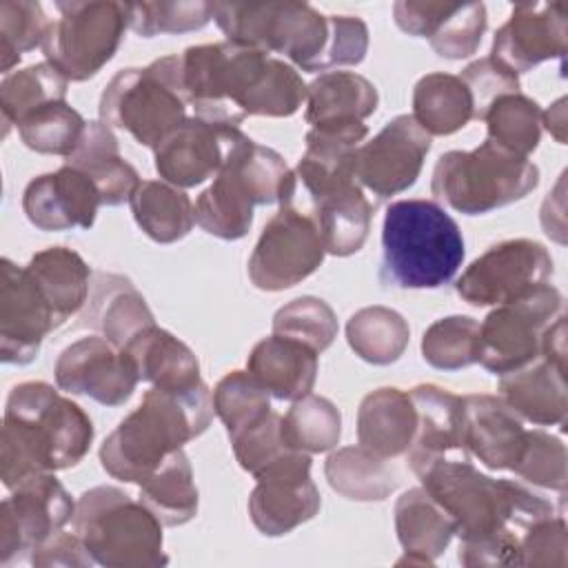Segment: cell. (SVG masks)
<instances>
[{
    "label": "cell",
    "mask_w": 568,
    "mask_h": 568,
    "mask_svg": "<svg viewBox=\"0 0 568 568\" xmlns=\"http://www.w3.org/2000/svg\"><path fill=\"white\" fill-rule=\"evenodd\" d=\"M417 477L453 517L462 566H521V535L530 524L559 515L541 495L513 479H493L470 459H439Z\"/></svg>",
    "instance_id": "cell-1"
},
{
    "label": "cell",
    "mask_w": 568,
    "mask_h": 568,
    "mask_svg": "<svg viewBox=\"0 0 568 568\" xmlns=\"http://www.w3.org/2000/svg\"><path fill=\"white\" fill-rule=\"evenodd\" d=\"M178 80L193 115L231 126L248 115H293L308 87L288 62L231 40L178 53Z\"/></svg>",
    "instance_id": "cell-2"
},
{
    "label": "cell",
    "mask_w": 568,
    "mask_h": 568,
    "mask_svg": "<svg viewBox=\"0 0 568 568\" xmlns=\"http://www.w3.org/2000/svg\"><path fill=\"white\" fill-rule=\"evenodd\" d=\"M213 20L231 42L284 53L302 71L359 64L368 27L357 16H324L306 2H213Z\"/></svg>",
    "instance_id": "cell-3"
},
{
    "label": "cell",
    "mask_w": 568,
    "mask_h": 568,
    "mask_svg": "<svg viewBox=\"0 0 568 568\" xmlns=\"http://www.w3.org/2000/svg\"><path fill=\"white\" fill-rule=\"evenodd\" d=\"M93 442L91 417L47 382L11 388L0 433V477L11 490L38 473L78 466Z\"/></svg>",
    "instance_id": "cell-4"
},
{
    "label": "cell",
    "mask_w": 568,
    "mask_h": 568,
    "mask_svg": "<svg viewBox=\"0 0 568 568\" xmlns=\"http://www.w3.org/2000/svg\"><path fill=\"white\" fill-rule=\"evenodd\" d=\"M213 413V397L204 382L189 388L151 386L140 406L102 442L100 464L113 479L140 486L171 453L200 437Z\"/></svg>",
    "instance_id": "cell-5"
},
{
    "label": "cell",
    "mask_w": 568,
    "mask_h": 568,
    "mask_svg": "<svg viewBox=\"0 0 568 568\" xmlns=\"http://www.w3.org/2000/svg\"><path fill=\"white\" fill-rule=\"evenodd\" d=\"M464 235L433 200L390 202L382 224L379 282L393 288H439L464 262Z\"/></svg>",
    "instance_id": "cell-6"
},
{
    "label": "cell",
    "mask_w": 568,
    "mask_h": 568,
    "mask_svg": "<svg viewBox=\"0 0 568 568\" xmlns=\"http://www.w3.org/2000/svg\"><path fill=\"white\" fill-rule=\"evenodd\" d=\"M297 191L295 171L271 146L242 135L215 180L197 195L195 222L220 240H240L251 231L253 209L282 204Z\"/></svg>",
    "instance_id": "cell-7"
},
{
    "label": "cell",
    "mask_w": 568,
    "mask_h": 568,
    "mask_svg": "<svg viewBox=\"0 0 568 568\" xmlns=\"http://www.w3.org/2000/svg\"><path fill=\"white\" fill-rule=\"evenodd\" d=\"M73 532L95 564L106 568H155L169 564L162 550V524L118 486H95L80 495Z\"/></svg>",
    "instance_id": "cell-8"
},
{
    "label": "cell",
    "mask_w": 568,
    "mask_h": 568,
    "mask_svg": "<svg viewBox=\"0 0 568 568\" xmlns=\"http://www.w3.org/2000/svg\"><path fill=\"white\" fill-rule=\"evenodd\" d=\"M539 184V169L528 158L484 140L473 151L439 155L430 193L464 215H481L524 200Z\"/></svg>",
    "instance_id": "cell-9"
},
{
    "label": "cell",
    "mask_w": 568,
    "mask_h": 568,
    "mask_svg": "<svg viewBox=\"0 0 568 568\" xmlns=\"http://www.w3.org/2000/svg\"><path fill=\"white\" fill-rule=\"evenodd\" d=\"M186 106L173 53L118 71L100 95L98 113L109 129L126 131L138 144L155 149L186 120Z\"/></svg>",
    "instance_id": "cell-10"
},
{
    "label": "cell",
    "mask_w": 568,
    "mask_h": 568,
    "mask_svg": "<svg viewBox=\"0 0 568 568\" xmlns=\"http://www.w3.org/2000/svg\"><path fill=\"white\" fill-rule=\"evenodd\" d=\"M55 9L60 18L51 20L40 49L69 82H84L118 53L129 29V2H55Z\"/></svg>",
    "instance_id": "cell-11"
},
{
    "label": "cell",
    "mask_w": 568,
    "mask_h": 568,
    "mask_svg": "<svg viewBox=\"0 0 568 568\" xmlns=\"http://www.w3.org/2000/svg\"><path fill=\"white\" fill-rule=\"evenodd\" d=\"M326 255L320 226L300 191L264 224L248 257V280L260 291H284L313 275Z\"/></svg>",
    "instance_id": "cell-12"
},
{
    "label": "cell",
    "mask_w": 568,
    "mask_h": 568,
    "mask_svg": "<svg viewBox=\"0 0 568 568\" xmlns=\"http://www.w3.org/2000/svg\"><path fill=\"white\" fill-rule=\"evenodd\" d=\"M559 313L564 297L548 282L499 304L479 324L477 362L499 377L528 366L541 357V337Z\"/></svg>",
    "instance_id": "cell-13"
},
{
    "label": "cell",
    "mask_w": 568,
    "mask_h": 568,
    "mask_svg": "<svg viewBox=\"0 0 568 568\" xmlns=\"http://www.w3.org/2000/svg\"><path fill=\"white\" fill-rule=\"evenodd\" d=\"M552 275L548 248L528 237L504 240L486 248L459 275L455 291L470 306H499Z\"/></svg>",
    "instance_id": "cell-14"
},
{
    "label": "cell",
    "mask_w": 568,
    "mask_h": 568,
    "mask_svg": "<svg viewBox=\"0 0 568 568\" xmlns=\"http://www.w3.org/2000/svg\"><path fill=\"white\" fill-rule=\"evenodd\" d=\"M75 501L53 473L22 479L0 504V566L33 552L73 519Z\"/></svg>",
    "instance_id": "cell-15"
},
{
    "label": "cell",
    "mask_w": 568,
    "mask_h": 568,
    "mask_svg": "<svg viewBox=\"0 0 568 568\" xmlns=\"http://www.w3.org/2000/svg\"><path fill=\"white\" fill-rule=\"evenodd\" d=\"M255 481L248 497V515L266 537H282L320 513L322 497L311 479L308 453H286L257 473Z\"/></svg>",
    "instance_id": "cell-16"
},
{
    "label": "cell",
    "mask_w": 568,
    "mask_h": 568,
    "mask_svg": "<svg viewBox=\"0 0 568 568\" xmlns=\"http://www.w3.org/2000/svg\"><path fill=\"white\" fill-rule=\"evenodd\" d=\"M53 306L27 271L2 257L0 284V359L4 364H31L42 339L60 328Z\"/></svg>",
    "instance_id": "cell-17"
},
{
    "label": "cell",
    "mask_w": 568,
    "mask_h": 568,
    "mask_svg": "<svg viewBox=\"0 0 568 568\" xmlns=\"http://www.w3.org/2000/svg\"><path fill=\"white\" fill-rule=\"evenodd\" d=\"M55 384L71 395H87L102 406H122L133 395L140 375L126 351L102 335L69 344L55 362Z\"/></svg>",
    "instance_id": "cell-18"
},
{
    "label": "cell",
    "mask_w": 568,
    "mask_h": 568,
    "mask_svg": "<svg viewBox=\"0 0 568 568\" xmlns=\"http://www.w3.org/2000/svg\"><path fill=\"white\" fill-rule=\"evenodd\" d=\"M430 142V135L413 115L393 118L373 140L357 149V182L379 200L406 191L417 182Z\"/></svg>",
    "instance_id": "cell-19"
},
{
    "label": "cell",
    "mask_w": 568,
    "mask_h": 568,
    "mask_svg": "<svg viewBox=\"0 0 568 568\" xmlns=\"http://www.w3.org/2000/svg\"><path fill=\"white\" fill-rule=\"evenodd\" d=\"M568 49V7L564 0L517 2L495 31L490 58L513 73H526L546 60H564Z\"/></svg>",
    "instance_id": "cell-20"
},
{
    "label": "cell",
    "mask_w": 568,
    "mask_h": 568,
    "mask_svg": "<svg viewBox=\"0 0 568 568\" xmlns=\"http://www.w3.org/2000/svg\"><path fill=\"white\" fill-rule=\"evenodd\" d=\"M242 135L244 133L231 124L197 115L186 118L153 149L155 171L164 182L178 189L197 186L217 175Z\"/></svg>",
    "instance_id": "cell-21"
},
{
    "label": "cell",
    "mask_w": 568,
    "mask_h": 568,
    "mask_svg": "<svg viewBox=\"0 0 568 568\" xmlns=\"http://www.w3.org/2000/svg\"><path fill=\"white\" fill-rule=\"evenodd\" d=\"M297 191L320 226L326 253L348 257L364 246L373 204L366 200L355 175L297 182Z\"/></svg>",
    "instance_id": "cell-22"
},
{
    "label": "cell",
    "mask_w": 568,
    "mask_h": 568,
    "mask_svg": "<svg viewBox=\"0 0 568 568\" xmlns=\"http://www.w3.org/2000/svg\"><path fill=\"white\" fill-rule=\"evenodd\" d=\"M408 395L417 413L415 437L406 450L410 470L419 475L439 459H468L464 397L435 384H419Z\"/></svg>",
    "instance_id": "cell-23"
},
{
    "label": "cell",
    "mask_w": 568,
    "mask_h": 568,
    "mask_svg": "<svg viewBox=\"0 0 568 568\" xmlns=\"http://www.w3.org/2000/svg\"><path fill=\"white\" fill-rule=\"evenodd\" d=\"M100 204V191L89 175L69 164L33 178L22 195V211L40 231L91 229Z\"/></svg>",
    "instance_id": "cell-24"
},
{
    "label": "cell",
    "mask_w": 568,
    "mask_h": 568,
    "mask_svg": "<svg viewBox=\"0 0 568 568\" xmlns=\"http://www.w3.org/2000/svg\"><path fill=\"white\" fill-rule=\"evenodd\" d=\"M466 450L490 470H513L524 448V419L499 395H466Z\"/></svg>",
    "instance_id": "cell-25"
},
{
    "label": "cell",
    "mask_w": 568,
    "mask_h": 568,
    "mask_svg": "<svg viewBox=\"0 0 568 568\" xmlns=\"http://www.w3.org/2000/svg\"><path fill=\"white\" fill-rule=\"evenodd\" d=\"M82 315V326H91L113 346L124 348L138 333L153 326V313L129 277L95 271Z\"/></svg>",
    "instance_id": "cell-26"
},
{
    "label": "cell",
    "mask_w": 568,
    "mask_h": 568,
    "mask_svg": "<svg viewBox=\"0 0 568 568\" xmlns=\"http://www.w3.org/2000/svg\"><path fill=\"white\" fill-rule=\"evenodd\" d=\"M317 355L320 353L297 339L271 335L253 346L246 359V371L271 393V397L295 402L308 395L315 386Z\"/></svg>",
    "instance_id": "cell-27"
},
{
    "label": "cell",
    "mask_w": 568,
    "mask_h": 568,
    "mask_svg": "<svg viewBox=\"0 0 568 568\" xmlns=\"http://www.w3.org/2000/svg\"><path fill=\"white\" fill-rule=\"evenodd\" d=\"M499 397L526 422L557 426L566 422V368L544 357L506 373L499 379Z\"/></svg>",
    "instance_id": "cell-28"
},
{
    "label": "cell",
    "mask_w": 568,
    "mask_h": 568,
    "mask_svg": "<svg viewBox=\"0 0 568 568\" xmlns=\"http://www.w3.org/2000/svg\"><path fill=\"white\" fill-rule=\"evenodd\" d=\"M417 413L406 390L382 386L368 393L357 410V442L377 457L406 455L415 437Z\"/></svg>",
    "instance_id": "cell-29"
},
{
    "label": "cell",
    "mask_w": 568,
    "mask_h": 568,
    "mask_svg": "<svg viewBox=\"0 0 568 568\" xmlns=\"http://www.w3.org/2000/svg\"><path fill=\"white\" fill-rule=\"evenodd\" d=\"M395 532L404 548L399 566H433L455 537V521L424 488H408L395 501Z\"/></svg>",
    "instance_id": "cell-30"
},
{
    "label": "cell",
    "mask_w": 568,
    "mask_h": 568,
    "mask_svg": "<svg viewBox=\"0 0 568 568\" xmlns=\"http://www.w3.org/2000/svg\"><path fill=\"white\" fill-rule=\"evenodd\" d=\"M64 164L89 175L106 206L129 202L140 184L138 171L122 158L118 138L104 122H87L75 151L64 158Z\"/></svg>",
    "instance_id": "cell-31"
},
{
    "label": "cell",
    "mask_w": 568,
    "mask_h": 568,
    "mask_svg": "<svg viewBox=\"0 0 568 568\" xmlns=\"http://www.w3.org/2000/svg\"><path fill=\"white\" fill-rule=\"evenodd\" d=\"M377 102V89L364 75L353 71H326L306 87L304 120L311 126L364 122L375 113Z\"/></svg>",
    "instance_id": "cell-32"
},
{
    "label": "cell",
    "mask_w": 568,
    "mask_h": 568,
    "mask_svg": "<svg viewBox=\"0 0 568 568\" xmlns=\"http://www.w3.org/2000/svg\"><path fill=\"white\" fill-rule=\"evenodd\" d=\"M122 351L133 359L142 382L160 388H189L202 382L195 353L158 324L138 333Z\"/></svg>",
    "instance_id": "cell-33"
},
{
    "label": "cell",
    "mask_w": 568,
    "mask_h": 568,
    "mask_svg": "<svg viewBox=\"0 0 568 568\" xmlns=\"http://www.w3.org/2000/svg\"><path fill=\"white\" fill-rule=\"evenodd\" d=\"M27 271L31 273L62 324L84 308L91 291L93 271L80 257V253L67 246H49L38 251L29 260Z\"/></svg>",
    "instance_id": "cell-34"
},
{
    "label": "cell",
    "mask_w": 568,
    "mask_h": 568,
    "mask_svg": "<svg viewBox=\"0 0 568 568\" xmlns=\"http://www.w3.org/2000/svg\"><path fill=\"white\" fill-rule=\"evenodd\" d=\"M129 206L144 235L158 244L186 237L195 224L191 197L164 180H142L131 193Z\"/></svg>",
    "instance_id": "cell-35"
},
{
    "label": "cell",
    "mask_w": 568,
    "mask_h": 568,
    "mask_svg": "<svg viewBox=\"0 0 568 568\" xmlns=\"http://www.w3.org/2000/svg\"><path fill=\"white\" fill-rule=\"evenodd\" d=\"M413 118L430 138L457 133L475 118L468 87L453 73H426L413 89Z\"/></svg>",
    "instance_id": "cell-36"
},
{
    "label": "cell",
    "mask_w": 568,
    "mask_h": 568,
    "mask_svg": "<svg viewBox=\"0 0 568 568\" xmlns=\"http://www.w3.org/2000/svg\"><path fill=\"white\" fill-rule=\"evenodd\" d=\"M324 475L328 486L353 501H382L399 484L388 459L364 446H344L326 457Z\"/></svg>",
    "instance_id": "cell-37"
},
{
    "label": "cell",
    "mask_w": 568,
    "mask_h": 568,
    "mask_svg": "<svg viewBox=\"0 0 568 568\" xmlns=\"http://www.w3.org/2000/svg\"><path fill=\"white\" fill-rule=\"evenodd\" d=\"M140 501L162 526H182L197 515V486L186 453L180 448L140 484Z\"/></svg>",
    "instance_id": "cell-38"
},
{
    "label": "cell",
    "mask_w": 568,
    "mask_h": 568,
    "mask_svg": "<svg viewBox=\"0 0 568 568\" xmlns=\"http://www.w3.org/2000/svg\"><path fill=\"white\" fill-rule=\"evenodd\" d=\"M346 339L359 359L375 366H388L404 355L410 328L397 311L373 304L351 315L346 322Z\"/></svg>",
    "instance_id": "cell-39"
},
{
    "label": "cell",
    "mask_w": 568,
    "mask_h": 568,
    "mask_svg": "<svg viewBox=\"0 0 568 568\" xmlns=\"http://www.w3.org/2000/svg\"><path fill=\"white\" fill-rule=\"evenodd\" d=\"M69 80L49 62H38L4 75L0 84V111H2V138L9 126H18L31 113L51 102L67 100Z\"/></svg>",
    "instance_id": "cell-40"
},
{
    "label": "cell",
    "mask_w": 568,
    "mask_h": 568,
    "mask_svg": "<svg viewBox=\"0 0 568 568\" xmlns=\"http://www.w3.org/2000/svg\"><path fill=\"white\" fill-rule=\"evenodd\" d=\"M282 433L293 450L328 453L339 444L342 415L331 399L308 393L291 404L282 417Z\"/></svg>",
    "instance_id": "cell-41"
},
{
    "label": "cell",
    "mask_w": 568,
    "mask_h": 568,
    "mask_svg": "<svg viewBox=\"0 0 568 568\" xmlns=\"http://www.w3.org/2000/svg\"><path fill=\"white\" fill-rule=\"evenodd\" d=\"M490 142L528 158L541 140V109L524 93L499 95L481 118Z\"/></svg>",
    "instance_id": "cell-42"
},
{
    "label": "cell",
    "mask_w": 568,
    "mask_h": 568,
    "mask_svg": "<svg viewBox=\"0 0 568 568\" xmlns=\"http://www.w3.org/2000/svg\"><path fill=\"white\" fill-rule=\"evenodd\" d=\"M213 410L222 419L229 439L271 413V393L248 373L231 371L213 388Z\"/></svg>",
    "instance_id": "cell-43"
},
{
    "label": "cell",
    "mask_w": 568,
    "mask_h": 568,
    "mask_svg": "<svg viewBox=\"0 0 568 568\" xmlns=\"http://www.w3.org/2000/svg\"><path fill=\"white\" fill-rule=\"evenodd\" d=\"M479 322L468 315L435 320L422 337V357L439 371H459L477 364Z\"/></svg>",
    "instance_id": "cell-44"
},
{
    "label": "cell",
    "mask_w": 568,
    "mask_h": 568,
    "mask_svg": "<svg viewBox=\"0 0 568 568\" xmlns=\"http://www.w3.org/2000/svg\"><path fill=\"white\" fill-rule=\"evenodd\" d=\"M16 129L31 151L69 158L87 129V120L67 100H60L31 113Z\"/></svg>",
    "instance_id": "cell-45"
},
{
    "label": "cell",
    "mask_w": 568,
    "mask_h": 568,
    "mask_svg": "<svg viewBox=\"0 0 568 568\" xmlns=\"http://www.w3.org/2000/svg\"><path fill=\"white\" fill-rule=\"evenodd\" d=\"M51 20L40 2L2 0L0 2V69L4 75L20 62L22 53L42 47Z\"/></svg>",
    "instance_id": "cell-46"
},
{
    "label": "cell",
    "mask_w": 568,
    "mask_h": 568,
    "mask_svg": "<svg viewBox=\"0 0 568 568\" xmlns=\"http://www.w3.org/2000/svg\"><path fill=\"white\" fill-rule=\"evenodd\" d=\"M337 328L335 311L313 295L295 297L273 315V335L297 339L315 353H322L333 344Z\"/></svg>",
    "instance_id": "cell-47"
},
{
    "label": "cell",
    "mask_w": 568,
    "mask_h": 568,
    "mask_svg": "<svg viewBox=\"0 0 568 568\" xmlns=\"http://www.w3.org/2000/svg\"><path fill=\"white\" fill-rule=\"evenodd\" d=\"M213 18V2H129V29L142 38L162 33H186L206 27Z\"/></svg>",
    "instance_id": "cell-48"
},
{
    "label": "cell",
    "mask_w": 568,
    "mask_h": 568,
    "mask_svg": "<svg viewBox=\"0 0 568 568\" xmlns=\"http://www.w3.org/2000/svg\"><path fill=\"white\" fill-rule=\"evenodd\" d=\"M566 446L559 437L546 433V430H526L524 448L519 453V459L513 468L515 475L526 479L532 486L557 490L559 495L566 493Z\"/></svg>",
    "instance_id": "cell-49"
},
{
    "label": "cell",
    "mask_w": 568,
    "mask_h": 568,
    "mask_svg": "<svg viewBox=\"0 0 568 568\" xmlns=\"http://www.w3.org/2000/svg\"><path fill=\"white\" fill-rule=\"evenodd\" d=\"M486 27L488 18L481 2H457L428 40L437 55L448 60H462L479 49Z\"/></svg>",
    "instance_id": "cell-50"
},
{
    "label": "cell",
    "mask_w": 568,
    "mask_h": 568,
    "mask_svg": "<svg viewBox=\"0 0 568 568\" xmlns=\"http://www.w3.org/2000/svg\"><path fill=\"white\" fill-rule=\"evenodd\" d=\"M231 446L237 464L253 477L293 450L282 433V415L275 410L266 413L257 424L231 437Z\"/></svg>",
    "instance_id": "cell-51"
},
{
    "label": "cell",
    "mask_w": 568,
    "mask_h": 568,
    "mask_svg": "<svg viewBox=\"0 0 568 568\" xmlns=\"http://www.w3.org/2000/svg\"><path fill=\"white\" fill-rule=\"evenodd\" d=\"M521 566L564 568L568 564V528L564 515H552L528 526L519 541Z\"/></svg>",
    "instance_id": "cell-52"
},
{
    "label": "cell",
    "mask_w": 568,
    "mask_h": 568,
    "mask_svg": "<svg viewBox=\"0 0 568 568\" xmlns=\"http://www.w3.org/2000/svg\"><path fill=\"white\" fill-rule=\"evenodd\" d=\"M459 78L464 80V84L468 87L470 98H473V111H475L473 120H481L486 109L499 95L519 91L517 73L508 71L504 64H499L490 55L479 58V60L470 62L468 67H464Z\"/></svg>",
    "instance_id": "cell-53"
},
{
    "label": "cell",
    "mask_w": 568,
    "mask_h": 568,
    "mask_svg": "<svg viewBox=\"0 0 568 568\" xmlns=\"http://www.w3.org/2000/svg\"><path fill=\"white\" fill-rule=\"evenodd\" d=\"M455 4L457 2L446 0H399L393 4V18L404 33L413 38H430Z\"/></svg>",
    "instance_id": "cell-54"
},
{
    "label": "cell",
    "mask_w": 568,
    "mask_h": 568,
    "mask_svg": "<svg viewBox=\"0 0 568 568\" xmlns=\"http://www.w3.org/2000/svg\"><path fill=\"white\" fill-rule=\"evenodd\" d=\"M31 564L36 568H49V566H78V568H87L93 561V557L89 555L84 541L75 535V532H64L58 530L55 535H51L44 544H40L33 552H31Z\"/></svg>",
    "instance_id": "cell-55"
},
{
    "label": "cell",
    "mask_w": 568,
    "mask_h": 568,
    "mask_svg": "<svg viewBox=\"0 0 568 568\" xmlns=\"http://www.w3.org/2000/svg\"><path fill=\"white\" fill-rule=\"evenodd\" d=\"M541 126H546L559 144L566 142V100L564 98H559L550 109L541 111Z\"/></svg>",
    "instance_id": "cell-56"
}]
</instances>
